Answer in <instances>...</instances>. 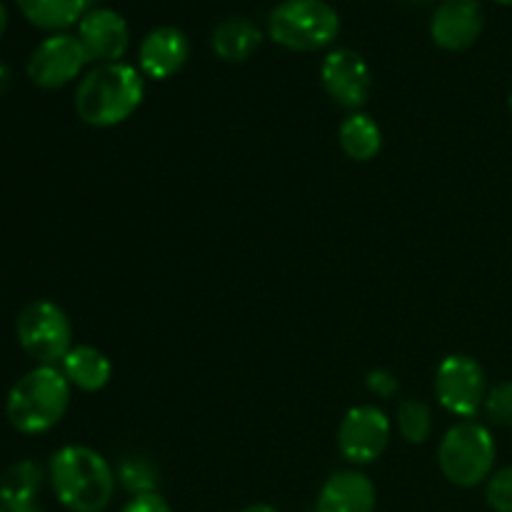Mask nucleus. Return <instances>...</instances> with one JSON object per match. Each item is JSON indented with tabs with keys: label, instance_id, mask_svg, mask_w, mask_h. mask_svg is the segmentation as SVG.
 Returning <instances> with one entry per match:
<instances>
[{
	"label": "nucleus",
	"instance_id": "5",
	"mask_svg": "<svg viewBox=\"0 0 512 512\" xmlns=\"http://www.w3.org/2000/svg\"><path fill=\"white\" fill-rule=\"evenodd\" d=\"M340 15L325 0H283L268 15V35L298 53L323 50L338 38Z\"/></svg>",
	"mask_w": 512,
	"mask_h": 512
},
{
	"label": "nucleus",
	"instance_id": "31",
	"mask_svg": "<svg viewBox=\"0 0 512 512\" xmlns=\"http://www.w3.org/2000/svg\"><path fill=\"white\" fill-rule=\"evenodd\" d=\"M508 108H510V113H512V90H510V98H508Z\"/></svg>",
	"mask_w": 512,
	"mask_h": 512
},
{
	"label": "nucleus",
	"instance_id": "1",
	"mask_svg": "<svg viewBox=\"0 0 512 512\" xmlns=\"http://www.w3.org/2000/svg\"><path fill=\"white\" fill-rule=\"evenodd\" d=\"M55 498L70 512H105L115 498V470L98 450L88 445H65L55 450L48 465Z\"/></svg>",
	"mask_w": 512,
	"mask_h": 512
},
{
	"label": "nucleus",
	"instance_id": "28",
	"mask_svg": "<svg viewBox=\"0 0 512 512\" xmlns=\"http://www.w3.org/2000/svg\"><path fill=\"white\" fill-rule=\"evenodd\" d=\"M243 512H280L278 508H273V505H265V503H255V505H248Z\"/></svg>",
	"mask_w": 512,
	"mask_h": 512
},
{
	"label": "nucleus",
	"instance_id": "20",
	"mask_svg": "<svg viewBox=\"0 0 512 512\" xmlns=\"http://www.w3.org/2000/svg\"><path fill=\"white\" fill-rule=\"evenodd\" d=\"M398 430L405 443L423 445L433 433V410L423 400H403L398 405Z\"/></svg>",
	"mask_w": 512,
	"mask_h": 512
},
{
	"label": "nucleus",
	"instance_id": "4",
	"mask_svg": "<svg viewBox=\"0 0 512 512\" xmlns=\"http://www.w3.org/2000/svg\"><path fill=\"white\" fill-rule=\"evenodd\" d=\"M495 438L483 423L475 420H460L438 445V468L443 478L455 488H478L480 483L493 475Z\"/></svg>",
	"mask_w": 512,
	"mask_h": 512
},
{
	"label": "nucleus",
	"instance_id": "14",
	"mask_svg": "<svg viewBox=\"0 0 512 512\" xmlns=\"http://www.w3.org/2000/svg\"><path fill=\"white\" fill-rule=\"evenodd\" d=\"M378 493L373 480L360 470H340L320 488L318 512H375Z\"/></svg>",
	"mask_w": 512,
	"mask_h": 512
},
{
	"label": "nucleus",
	"instance_id": "16",
	"mask_svg": "<svg viewBox=\"0 0 512 512\" xmlns=\"http://www.w3.org/2000/svg\"><path fill=\"white\" fill-rule=\"evenodd\" d=\"M263 33L250 18H228L213 30V53L225 63H245L258 53Z\"/></svg>",
	"mask_w": 512,
	"mask_h": 512
},
{
	"label": "nucleus",
	"instance_id": "32",
	"mask_svg": "<svg viewBox=\"0 0 512 512\" xmlns=\"http://www.w3.org/2000/svg\"><path fill=\"white\" fill-rule=\"evenodd\" d=\"M415 3H423V0H415Z\"/></svg>",
	"mask_w": 512,
	"mask_h": 512
},
{
	"label": "nucleus",
	"instance_id": "17",
	"mask_svg": "<svg viewBox=\"0 0 512 512\" xmlns=\"http://www.w3.org/2000/svg\"><path fill=\"white\" fill-rule=\"evenodd\" d=\"M15 5L30 25L50 33H63L88 13V0H15Z\"/></svg>",
	"mask_w": 512,
	"mask_h": 512
},
{
	"label": "nucleus",
	"instance_id": "2",
	"mask_svg": "<svg viewBox=\"0 0 512 512\" xmlns=\"http://www.w3.org/2000/svg\"><path fill=\"white\" fill-rule=\"evenodd\" d=\"M143 73L128 63H100L88 70L75 90V113L90 128H115L140 108Z\"/></svg>",
	"mask_w": 512,
	"mask_h": 512
},
{
	"label": "nucleus",
	"instance_id": "18",
	"mask_svg": "<svg viewBox=\"0 0 512 512\" xmlns=\"http://www.w3.org/2000/svg\"><path fill=\"white\" fill-rule=\"evenodd\" d=\"M338 140L343 153L355 163H368L383 150V130L368 113L358 110L340 123Z\"/></svg>",
	"mask_w": 512,
	"mask_h": 512
},
{
	"label": "nucleus",
	"instance_id": "3",
	"mask_svg": "<svg viewBox=\"0 0 512 512\" xmlns=\"http://www.w3.org/2000/svg\"><path fill=\"white\" fill-rule=\"evenodd\" d=\"M70 405V383L55 365H38L20 375L5 400L8 423L23 435L53 430Z\"/></svg>",
	"mask_w": 512,
	"mask_h": 512
},
{
	"label": "nucleus",
	"instance_id": "19",
	"mask_svg": "<svg viewBox=\"0 0 512 512\" xmlns=\"http://www.w3.org/2000/svg\"><path fill=\"white\" fill-rule=\"evenodd\" d=\"M45 473L33 460H18L0 475V500L3 503H35L43 488Z\"/></svg>",
	"mask_w": 512,
	"mask_h": 512
},
{
	"label": "nucleus",
	"instance_id": "30",
	"mask_svg": "<svg viewBox=\"0 0 512 512\" xmlns=\"http://www.w3.org/2000/svg\"><path fill=\"white\" fill-rule=\"evenodd\" d=\"M495 3H500V5H512V0H495Z\"/></svg>",
	"mask_w": 512,
	"mask_h": 512
},
{
	"label": "nucleus",
	"instance_id": "6",
	"mask_svg": "<svg viewBox=\"0 0 512 512\" xmlns=\"http://www.w3.org/2000/svg\"><path fill=\"white\" fill-rule=\"evenodd\" d=\"M18 343L38 365H60L73 348V325L53 300H33L15 320Z\"/></svg>",
	"mask_w": 512,
	"mask_h": 512
},
{
	"label": "nucleus",
	"instance_id": "22",
	"mask_svg": "<svg viewBox=\"0 0 512 512\" xmlns=\"http://www.w3.org/2000/svg\"><path fill=\"white\" fill-rule=\"evenodd\" d=\"M483 408L488 413L490 423L498 425V428H512V380H505V383L490 388Z\"/></svg>",
	"mask_w": 512,
	"mask_h": 512
},
{
	"label": "nucleus",
	"instance_id": "9",
	"mask_svg": "<svg viewBox=\"0 0 512 512\" xmlns=\"http://www.w3.org/2000/svg\"><path fill=\"white\" fill-rule=\"evenodd\" d=\"M90 63V55L85 53L78 35L53 33L33 50L28 60V78L43 90H58L63 85L73 83L85 65Z\"/></svg>",
	"mask_w": 512,
	"mask_h": 512
},
{
	"label": "nucleus",
	"instance_id": "15",
	"mask_svg": "<svg viewBox=\"0 0 512 512\" xmlns=\"http://www.w3.org/2000/svg\"><path fill=\"white\" fill-rule=\"evenodd\" d=\"M60 370L68 378V383L83 393H98L113 378L110 358L93 345H73L60 363Z\"/></svg>",
	"mask_w": 512,
	"mask_h": 512
},
{
	"label": "nucleus",
	"instance_id": "24",
	"mask_svg": "<svg viewBox=\"0 0 512 512\" xmlns=\"http://www.w3.org/2000/svg\"><path fill=\"white\" fill-rule=\"evenodd\" d=\"M365 385H368L370 393L378 395V398H393L400 390L398 380H395V375L388 373V370H370L368 378H365Z\"/></svg>",
	"mask_w": 512,
	"mask_h": 512
},
{
	"label": "nucleus",
	"instance_id": "12",
	"mask_svg": "<svg viewBox=\"0 0 512 512\" xmlns=\"http://www.w3.org/2000/svg\"><path fill=\"white\" fill-rule=\"evenodd\" d=\"M78 38L90 60L120 63L130 45V28L120 13L110 8H93L78 23Z\"/></svg>",
	"mask_w": 512,
	"mask_h": 512
},
{
	"label": "nucleus",
	"instance_id": "7",
	"mask_svg": "<svg viewBox=\"0 0 512 512\" xmlns=\"http://www.w3.org/2000/svg\"><path fill=\"white\" fill-rule=\"evenodd\" d=\"M435 398L455 418L478 415L488 398L483 365L470 355H448L435 370Z\"/></svg>",
	"mask_w": 512,
	"mask_h": 512
},
{
	"label": "nucleus",
	"instance_id": "21",
	"mask_svg": "<svg viewBox=\"0 0 512 512\" xmlns=\"http://www.w3.org/2000/svg\"><path fill=\"white\" fill-rule=\"evenodd\" d=\"M118 480L133 498L135 495L155 493V488H158V473H155L153 465L143 458L123 460L118 468Z\"/></svg>",
	"mask_w": 512,
	"mask_h": 512
},
{
	"label": "nucleus",
	"instance_id": "27",
	"mask_svg": "<svg viewBox=\"0 0 512 512\" xmlns=\"http://www.w3.org/2000/svg\"><path fill=\"white\" fill-rule=\"evenodd\" d=\"M10 88V70L0 63V95Z\"/></svg>",
	"mask_w": 512,
	"mask_h": 512
},
{
	"label": "nucleus",
	"instance_id": "23",
	"mask_svg": "<svg viewBox=\"0 0 512 512\" xmlns=\"http://www.w3.org/2000/svg\"><path fill=\"white\" fill-rule=\"evenodd\" d=\"M485 500H488L490 510L512 512V465L490 475L488 485H485Z\"/></svg>",
	"mask_w": 512,
	"mask_h": 512
},
{
	"label": "nucleus",
	"instance_id": "13",
	"mask_svg": "<svg viewBox=\"0 0 512 512\" xmlns=\"http://www.w3.org/2000/svg\"><path fill=\"white\" fill-rule=\"evenodd\" d=\"M190 58L188 35L173 25L150 30L138 50L140 73L153 80H168L185 68Z\"/></svg>",
	"mask_w": 512,
	"mask_h": 512
},
{
	"label": "nucleus",
	"instance_id": "26",
	"mask_svg": "<svg viewBox=\"0 0 512 512\" xmlns=\"http://www.w3.org/2000/svg\"><path fill=\"white\" fill-rule=\"evenodd\" d=\"M0 512H43L38 503H3L0 500Z\"/></svg>",
	"mask_w": 512,
	"mask_h": 512
},
{
	"label": "nucleus",
	"instance_id": "8",
	"mask_svg": "<svg viewBox=\"0 0 512 512\" xmlns=\"http://www.w3.org/2000/svg\"><path fill=\"white\" fill-rule=\"evenodd\" d=\"M393 425L378 405H355L338 428V450L350 465H370L388 450Z\"/></svg>",
	"mask_w": 512,
	"mask_h": 512
},
{
	"label": "nucleus",
	"instance_id": "11",
	"mask_svg": "<svg viewBox=\"0 0 512 512\" xmlns=\"http://www.w3.org/2000/svg\"><path fill=\"white\" fill-rule=\"evenodd\" d=\"M485 10L480 0H443L430 20V38L438 48L460 53L480 38Z\"/></svg>",
	"mask_w": 512,
	"mask_h": 512
},
{
	"label": "nucleus",
	"instance_id": "10",
	"mask_svg": "<svg viewBox=\"0 0 512 512\" xmlns=\"http://www.w3.org/2000/svg\"><path fill=\"white\" fill-rule=\"evenodd\" d=\"M323 88L340 108L358 113L368 105L373 93V73L360 53L350 48L330 50L320 65Z\"/></svg>",
	"mask_w": 512,
	"mask_h": 512
},
{
	"label": "nucleus",
	"instance_id": "25",
	"mask_svg": "<svg viewBox=\"0 0 512 512\" xmlns=\"http://www.w3.org/2000/svg\"><path fill=\"white\" fill-rule=\"evenodd\" d=\"M120 512H173V510H170L168 500H165L163 495L148 493V495H135V498H130Z\"/></svg>",
	"mask_w": 512,
	"mask_h": 512
},
{
	"label": "nucleus",
	"instance_id": "29",
	"mask_svg": "<svg viewBox=\"0 0 512 512\" xmlns=\"http://www.w3.org/2000/svg\"><path fill=\"white\" fill-rule=\"evenodd\" d=\"M5 28H8V10H5V5L0 3V35L5 33Z\"/></svg>",
	"mask_w": 512,
	"mask_h": 512
}]
</instances>
